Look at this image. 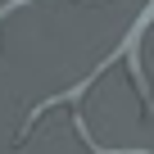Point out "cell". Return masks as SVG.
Returning a JSON list of instances; mask_svg holds the SVG:
<instances>
[{"label":"cell","instance_id":"obj_1","mask_svg":"<svg viewBox=\"0 0 154 154\" xmlns=\"http://www.w3.org/2000/svg\"><path fill=\"white\" fill-rule=\"evenodd\" d=\"M149 23H154V0H145V9H140V14H136V23L127 27V36H122V41H118V45H113V50H109V54H104V59H100V63L86 72V77H82V82H72L68 91H54V95H45L41 104H32L27 122L18 127V140H23V136L32 131V122H36L41 113H50L54 104H82V100H86V91L100 82V77H104L113 63H122V59L131 63V82H136V91H140V104H145V109H154V86H149V77H145V63H140V36L149 32Z\"/></svg>","mask_w":154,"mask_h":154},{"label":"cell","instance_id":"obj_2","mask_svg":"<svg viewBox=\"0 0 154 154\" xmlns=\"http://www.w3.org/2000/svg\"><path fill=\"white\" fill-rule=\"evenodd\" d=\"M72 127H77V136L86 140V149H91V154H154V149H109V145H100V140L91 136V127H86V118H82V113L72 118Z\"/></svg>","mask_w":154,"mask_h":154},{"label":"cell","instance_id":"obj_3","mask_svg":"<svg viewBox=\"0 0 154 154\" xmlns=\"http://www.w3.org/2000/svg\"><path fill=\"white\" fill-rule=\"evenodd\" d=\"M27 5H36V0H5V5H0V23H5L9 14H18V9H27Z\"/></svg>","mask_w":154,"mask_h":154}]
</instances>
